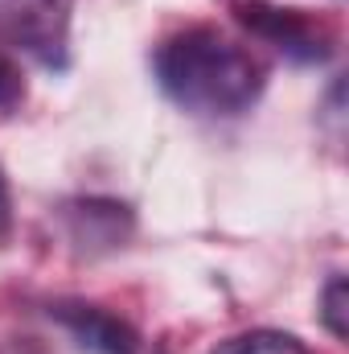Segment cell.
<instances>
[{
  "mask_svg": "<svg viewBox=\"0 0 349 354\" xmlns=\"http://www.w3.org/2000/svg\"><path fill=\"white\" fill-rule=\"evenodd\" d=\"M50 317L90 354H140V334L119 313L87 301H54Z\"/></svg>",
  "mask_w": 349,
  "mask_h": 354,
  "instance_id": "5b68a950",
  "label": "cell"
},
{
  "mask_svg": "<svg viewBox=\"0 0 349 354\" xmlns=\"http://www.w3.org/2000/svg\"><path fill=\"white\" fill-rule=\"evenodd\" d=\"M321 322H325V330H329L337 342H346V334H349V288H346V276H333V280L325 284V292H321Z\"/></svg>",
  "mask_w": 349,
  "mask_h": 354,
  "instance_id": "52a82bcc",
  "label": "cell"
},
{
  "mask_svg": "<svg viewBox=\"0 0 349 354\" xmlns=\"http://www.w3.org/2000/svg\"><path fill=\"white\" fill-rule=\"evenodd\" d=\"M8 227H12V202H8V181H4V169H0V243L8 239Z\"/></svg>",
  "mask_w": 349,
  "mask_h": 354,
  "instance_id": "9c48e42d",
  "label": "cell"
},
{
  "mask_svg": "<svg viewBox=\"0 0 349 354\" xmlns=\"http://www.w3.org/2000/svg\"><path fill=\"white\" fill-rule=\"evenodd\" d=\"M235 17L239 25L259 37L267 46H275L283 58L300 62V66H321L333 58V29L304 17L300 8H279V4H263V0H247V4H235Z\"/></svg>",
  "mask_w": 349,
  "mask_h": 354,
  "instance_id": "3957f363",
  "label": "cell"
},
{
  "mask_svg": "<svg viewBox=\"0 0 349 354\" xmlns=\"http://www.w3.org/2000/svg\"><path fill=\"white\" fill-rule=\"evenodd\" d=\"M74 0H0V54H25L46 71L70 62Z\"/></svg>",
  "mask_w": 349,
  "mask_h": 354,
  "instance_id": "7a4b0ae2",
  "label": "cell"
},
{
  "mask_svg": "<svg viewBox=\"0 0 349 354\" xmlns=\"http://www.w3.org/2000/svg\"><path fill=\"white\" fill-rule=\"evenodd\" d=\"M157 83L193 115H239L267 87L263 62L214 25H189L157 46Z\"/></svg>",
  "mask_w": 349,
  "mask_h": 354,
  "instance_id": "6da1fadb",
  "label": "cell"
},
{
  "mask_svg": "<svg viewBox=\"0 0 349 354\" xmlns=\"http://www.w3.org/2000/svg\"><path fill=\"white\" fill-rule=\"evenodd\" d=\"M21 99H25V75L8 54H0V111L17 107Z\"/></svg>",
  "mask_w": 349,
  "mask_h": 354,
  "instance_id": "ba28073f",
  "label": "cell"
},
{
  "mask_svg": "<svg viewBox=\"0 0 349 354\" xmlns=\"http://www.w3.org/2000/svg\"><path fill=\"white\" fill-rule=\"evenodd\" d=\"M210 354H312L296 334H283V330H247V334H235L226 342H218Z\"/></svg>",
  "mask_w": 349,
  "mask_h": 354,
  "instance_id": "8992f818",
  "label": "cell"
},
{
  "mask_svg": "<svg viewBox=\"0 0 349 354\" xmlns=\"http://www.w3.org/2000/svg\"><path fill=\"white\" fill-rule=\"evenodd\" d=\"M62 227H66V239L83 252V256H103V252H115L128 243L136 218L123 202H111V198H74L62 206Z\"/></svg>",
  "mask_w": 349,
  "mask_h": 354,
  "instance_id": "277c9868",
  "label": "cell"
}]
</instances>
